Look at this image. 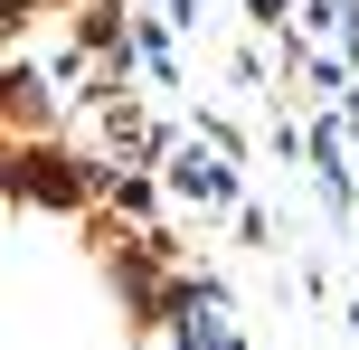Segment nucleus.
Segmentation results:
<instances>
[{
  "label": "nucleus",
  "instance_id": "1",
  "mask_svg": "<svg viewBox=\"0 0 359 350\" xmlns=\"http://www.w3.org/2000/svg\"><path fill=\"white\" fill-rule=\"evenodd\" d=\"M180 180H189V189H198V199H227V161H217V152H198V161H189V170H180Z\"/></svg>",
  "mask_w": 359,
  "mask_h": 350
}]
</instances>
